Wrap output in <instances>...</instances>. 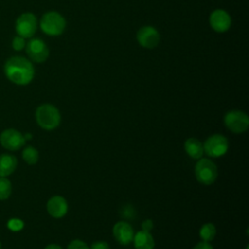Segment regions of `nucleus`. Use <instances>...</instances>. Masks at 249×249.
I'll list each match as a JSON object with an SVG mask.
<instances>
[{
    "label": "nucleus",
    "mask_w": 249,
    "mask_h": 249,
    "mask_svg": "<svg viewBox=\"0 0 249 249\" xmlns=\"http://www.w3.org/2000/svg\"><path fill=\"white\" fill-rule=\"evenodd\" d=\"M66 26L65 18L57 12H48L40 20V27L44 33L50 36L60 35Z\"/></svg>",
    "instance_id": "4"
},
{
    "label": "nucleus",
    "mask_w": 249,
    "mask_h": 249,
    "mask_svg": "<svg viewBox=\"0 0 249 249\" xmlns=\"http://www.w3.org/2000/svg\"><path fill=\"white\" fill-rule=\"evenodd\" d=\"M216 232H217V230H216L215 225L213 223L209 222V223H205L204 225L201 226V228L199 230V236L202 241L210 242L214 239Z\"/></svg>",
    "instance_id": "17"
},
{
    "label": "nucleus",
    "mask_w": 249,
    "mask_h": 249,
    "mask_svg": "<svg viewBox=\"0 0 249 249\" xmlns=\"http://www.w3.org/2000/svg\"><path fill=\"white\" fill-rule=\"evenodd\" d=\"M44 249H62V247L58 244H55V243H51V244H48Z\"/></svg>",
    "instance_id": "26"
},
{
    "label": "nucleus",
    "mask_w": 249,
    "mask_h": 249,
    "mask_svg": "<svg viewBox=\"0 0 249 249\" xmlns=\"http://www.w3.org/2000/svg\"><path fill=\"white\" fill-rule=\"evenodd\" d=\"M67 249H89V247L85 241L81 239H74L68 244Z\"/></svg>",
    "instance_id": "22"
},
{
    "label": "nucleus",
    "mask_w": 249,
    "mask_h": 249,
    "mask_svg": "<svg viewBox=\"0 0 249 249\" xmlns=\"http://www.w3.org/2000/svg\"><path fill=\"white\" fill-rule=\"evenodd\" d=\"M1 247H2V244H1V242H0V249H1Z\"/></svg>",
    "instance_id": "28"
},
{
    "label": "nucleus",
    "mask_w": 249,
    "mask_h": 249,
    "mask_svg": "<svg viewBox=\"0 0 249 249\" xmlns=\"http://www.w3.org/2000/svg\"><path fill=\"white\" fill-rule=\"evenodd\" d=\"M12 194V184L7 177H0V200H6Z\"/></svg>",
    "instance_id": "19"
},
{
    "label": "nucleus",
    "mask_w": 249,
    "mask_h": 249,
    "mask_svg": "<svg viewBox=\"0 0 249 249\" xmlns=\"http://www.w3.org/2000/svg\"><path fill=\"white\" fill-rule=\"evenodd\" d=\"M209 22L211 27L216 31V32H226L231 24V18L230 15L222 10V9H217L212 12L209 18Z\"/></svg>",
    "instance_id": "11"
},
{
    "label": "nucleus",
    "mask_w": 249,
    "mask_h": 249,
    "mask_svg": "<svg viewBox=\"0 0 249 249\" xmlns=\"http://www.w3.org/2000/svg\"><path fill=\"white\" fill-rule=\"evenodd\" d=\"M23 136H24L25 141H26V140H30V139L32 138V134H31V133H25V134H23Z\"/></svg>",
    "instance_id": "27"
},
{
    "label": "nucleus",
    "mask_w": 249,
    "mask_h": 249,
    "mask_svg": "<svg viewBox=\"0 0 249 249\" xmlns=\"http://www.w3.org/2000/svg\"><path fill=\"white\" fill-rule=\"evenodd\" d=\"M26 53L29 58L37 63L44 62L49 56V48L39 38H31L25 45Z\"/></svg>",
    "instance_id": "9"
},
{
    "label": "nucleus",
    "mask_w": 249,
    "mask_h": 249,
    "mask_svg": "<svg viewBox=\"0 0 249 249\" xmlns=\"http://www.w3.org/2000/svg\"><path fill=\"white\" fill-rule=\"evenodd\" d=\"M89 249H110V246L106 241L97 240L90 245Z\"/></svg>",
    "instance_id": "23"
},
{
    "label": "nucleus",
    "mask_w": 249,
    "mask_h": 249,
    "mask_svg": "<svg viewBox=\"0 0 249 249\" xmlns=\"http://www.w3.org/2000/svg\"><path fill=\"white\" fill-rule=\"evenodd\" d=\"M135 249H154L155 239L151 232L145 231H139L134 233L132 240Z\"/></svg>",
    "instance_id": "15"
},
{
    "label": "nucleus",
    "mask_w": 249,
    "mask_h": 249,
    "mask_svg": "<svg viewBox=\"0 0 249 249\" xmlns=\"http://www.w3.org/2000/svg\"><path fill=\"white\" fill-rule=\"evenodd\" d=\"M193 249H213V246L210 244V242L201 240L196 245H195V247Z\"/></svg>",
    "instance_id": "25"
},
{
    "label": "nucleus",
    "mask_w": 249,
    "mask_h": 249,
    "mask_svg": "<svg viewBox=\"0 0 249 249\" xmlns=\"http://www.w3.org/2000/svg\"><path fill=\"white\" fill-rule=\"evenodd\" d=\"M47 211L53 218H62L68 211V203L63 196H53L47 202Z\"/></svg>",
    "instance_id": "13"
},
{
    "label": "nucleus",
    "mask_w": 249,
    "mask_h": 249,
    "mask_svg": "<svg viewBox=\"0 0 249 249\" xmlns=\"http://www.w3.org/2000/svg\"><path fill=\"white\" fill-rule=\"evenodd\" d=\"M184 149L185 152L194 160H199L204 154L203 144L195 137H190L185 141Z\"/></svg>",
    "instance_id": "16"
},
{
    "label": "nucleus",
    "mask_w": 249,
    "mask_h": 249,
    "mask_svg": "<svg viewBox=\"0 0 249 249\" xmlns=\"http://www.w3.org/2000/svg\"><path fill=\"white\" fill-rule=\"evenodd\" d=\"M24 227V223L21 219L18 218H11L7 222V228L11 231H20Z\"/></svg>",
    "instance_id": "20"
},
{
    "label": "nucleus",
    "mask_w": 249,
    "mask_h": 249,
    "mask_svg": "<svg viewBox=\"0 0 249 249\" xmlns=\"http://www.w3.org/2000/svg\"><path fill=\"white\" fill-rule=\"evenodd\" d=\"M22 159L23 160L30 165H33L35 163H37L38 160H39V152L36 148H34L33 146H27L23 149L22 151Z\"/></svg>",
    "instance_id": "18"
},
{
    "label": "nucleus",
    "mask_w": 249,
    "mask_h": 249,
    "mask_svg": "<svg viewBox=\"0 0 249 249\" xmlns=\"http://www.w3.org/2000/svg\"><path fill=\"white\" fill-rule=\"evenodd\" d=\"M18 160L12 154H1L0 155V177H8L17 168Z\"/></svg>",
    "instance_id": "14"
},
{
    "label": "nucleus",
    "mask_w": 249,
    "mask_h": 249,
    "mask_svg": "<svg viewBox=\"0 0 249 249\" xmlns=\"http://www.w3.org/2000/svg\"><path fill=\"white\" fill-rule=\"evenodd\" d=\"M141 227H142V231H149L151 232L153 228H154V223L151 219H146L142 222L141 224Z\"/></svg>",
    "instance_id": "24"
},
{
    "label": "nucleus",
    "mask_w": 249,
    "mask_h": 249,
    "mask_svg": "<svg viewBox=\"0 0 249 249\" xmlns=\"http://www.w3.org/2000/svg\"><path fill=\"white\" fill-rule=\"evenodd\" d=\"M25 45H26L25 39L18 35H17L12 41V47L15 51H21L22 49L25 48Z\"/></svg>",
    "instance_id": "21"
},
{
    "label": "nucleus",
    "mask_w": 249,
    "mask_h": 249,
    "mask_svg": "<svg viewBox=\"0 0 249 249\" xmlns=\"http://www.w3.org/2000/svg\"><path fill=\"white\" fill-rule=\"evenodd\" d=\"M0 144L6 150L17 151L25 144V139L23 134L18 129L7 128L0 134Z\"/></svg>",
    "instance_id": "8"
},
{
    "label": "nucleus",
    "mask_w": 249,
    "mask_h": 249,
    "mask_svg": "<svg viewBox=\"0 0 249 249\" xmlns=\"http://www.w3.org/2000/svg\"><path fill=\"white\" fill-rule=\"evenodd\" d=\"M229 149V141L223 134L210 135L203 143V151L210 158H220Z\"/></svg>",
    "instance_id": "5"
},
{
    "label": "nucleus",
    "mask_w": 249,
    "mask_h": 249,
    "mask_svg": "<svg viewBox=\"0 0 249 249\" xmlns=\"http://www.w3.org/2000/svg\"><path fill=\"white\" fill-rule=\"evenodd\" d=\"M113 235L120 244L128 245L133 240L134 231L130 224L124 221H121L114 225Z\"/></svg>",
    "instance_id": "12"
},
{
    "label": "nucleus",
    "mask_w": 249,
    "mask_h": 249,
    "mask_svg": "<svg viewBox=\"0 0 249 249\" xmlns=\"http://www.w3.org/2000/svg\"><path fill=\"white\" fill-rule=\"evenodd\" d=\"M17 34L18 36L26 38H31L37 30V18L32 13H23L18 17L15 25Z\"/></svg>",
    "instance_id": "7"
},
{
    "label": "nucleus",
    "mask_w": 249,
    "mask_h": 249,
    "mask_svg": "<svg viewBox=\"0 0 249 249\" xmlns=\"http://www.w3.org/2000/svg\"><path fill=\"white\" fill-rule=\"evenodd\" d=\"M35 119L41 128L45 130H53L59 125L61 116L59 110L54 105L44 103L37 107L35 111Z\"/></svg>",
    "instance_id": "2"
},
{
    "label": "nucleus",
    "mask_w": 249,
    "mask_h": 249,
    "mask_svg": "<svg viewBox=\"0 0 249 249\" xmlns=\"http://www.w3.org/2000/svg\"><path fill=\"white\" fill-rule=\"evenodd\" d=\"M224 124L233 133H242L248 129L249 117L240 110H231L224 117Z\"/></svg>",
    "instance_id": "6"
},
{
    "label": "nucleus",
    "mask_w": 249,
    "mask_h": 249,
    "mask_svg": "<svg viewBox=\"0 0 249 249\" xmlns=\"http://www.w3.org/2000/svg\"><path fill=\"white\" fill-rule=\"evenodd\" d=\"M137 42L145 49H154L160 42V34L153 26L141 27L136 35Z\"/></svg>",
    "instance_id": "10"
},
{
    "label": "nucleus",
    "mask_w": 249,
    "mask_h": 249,
    "mask_svg": "<svg viewBox=\"0 0 249 249\" xmlns=\"http://www.w3.org/2000/svg\"><path fill=\"white\" fill-rule=\"evenodd\" d=\"M6 78L18 86H26L34 78L35 70L32 62L19 55L9 57L4 64Z\"/></svg>",
    "instance_id": "1"
},
{
    "label": "nucleus",
    "mask_w": 249,
    "mask_h": 249,
    "mask_svg": "<svg viewBox=\"0 0 249 249\" xmlns=\"http://www.w3.org/2000/svg\"><path fill=\"white\" fill-rule=\"evenodd\" d=\"M195 175L200 184L211 185L218 177L217 165L209 159L200 158L196 163Z\"/></svg>",
    "instance_id": "3"
}]
</instances>
